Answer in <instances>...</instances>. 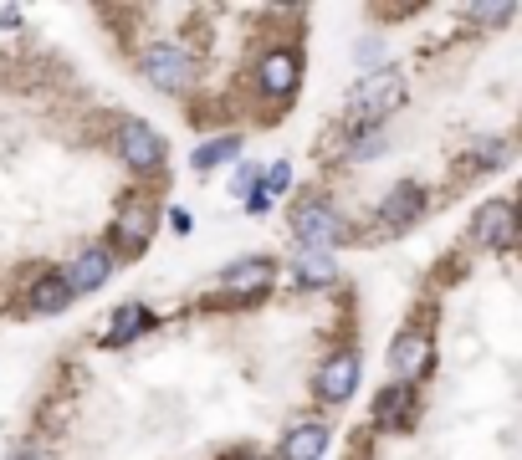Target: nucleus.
Returning <instances> with one entry per match:
<instances>
[{"label":"nucleus","instance_id":"nucleus-1","mask_svg":"<svg viewBox=\"0 0 522 460\" xmlns=\"http://www.w3.org/2000/svg\"><path fill=\"white\" fill-rule=\"evenodd\" d=\"M405 103V77L395 67H379L369 72L359 87H354V103H348V118H354V128H369L379 123L384 113H395Z\"/></svg>","mask_w":522,"mask_h":460},{"label":"nucleus","instance_id":"nucleus-2","mask_svg":"<svg viewBox=\"0 0 522 460\" xmlns=\"http://www.w3.org/2000/svg\"><path fill=\"white\" fill-rule=\"evenodd\" d=\"M292 230H297L302 251H328V246H338V241H343V220H338V215H333L323 200L297 205V215H292Z\"/></svg>","mask_w":522,"mask_h":460},{"label":"nucleus","instance_id":"nucleus-3","mask_svg":"<svg viewBox=\"0 0 522 460\" xmlns=\"http://www.w3.org/2000/svg\"><path fill=\"white\" fill-rule=\"evenodd\" d=\"M139 67H144V77H149L154 87H164V92H180V87L195 82V62L180 52V46H149Z\"/></svg>","mask_w":522,"mask_h":460},{"label":"nucleus","instance_id":"nucleus-4","mask_svg":"<svg viewBox=\"0 0 522 460\" xmlns=\"http://www.w3.org/2000/svg\"><path fill=\"white\" fill-rule=\"evenodd\" d=\"M118 149H123V159L134 164V169H154L159 154H164L159 133H154L149 123H139V118H123V123H118Z\"/></svg>","mask_w":522,"mask_h":460},{"label":"nucleus","instance_id":"nucleus-5","mask_svg":"<svg viewBox=\"0 0 522 460\" xmlns=\"http://www.w3.org/2000/svg\"><path fill=\"white\" fill-rule=\"evenodd\" d=\"M389 368H395L400 384L420 379L425 368H430V338L425 333H400L395 343H389Z\"/></svg>","mask_w":522,"mask_h":460},{"label":"nucleus","instance_id":"nucleus-6","mask_svg":"<svg viewBox=\"0 0 522 460\" xmlns=\"http://www.w3.org/2000/svg\"><path fill=\"white\" fill-rule=\"evenodd\" d=\"M354 389H359V358H354V353H338V358H328V363L318 368V394H323L328 404L348 399Z\"/></svg>","mask_w":522,"mask_h":460},{"label":"nucleus","instance_id":"nucleus-7","mask_svg":"<svg viewBox=\"0 0 522 460\" xmlns=\"http://www.w3.org/2000/svg\"><path fill=\"white\" fill-rule=\"evenodd\" d=\"M420 210H425L420 184H400V190H389V200L379 205V230H405L420 220Z\"/></svg>","mask_w":522,"mask_h":460},{"label":"nucleus","instance_id":"nucleus-8","mask_svg":"<svg viewBox=\"0 0 522 460\" xmlns=\"http://www.w3.org/2000/svg\"><path fill=\"white\" fill-rule=\"evenodd\" d=\"M108 276H113V261H108L103 251H82V256L62 271V282H67V292L77 297V292H98Z\"/></svg>","mask_w":522,"mask_h":460},{"label":"nucleus","instance_id":"nucleus-9","mask_svg":"<svg viewBox=\"0 0 522 460\" xmlns=\"http://www.w3.org/2000/svg\"><path fill=\"white\" fill-rule=\"evenodd\" d=\"M221 282H226V292H261L267 282H277V266L267 261V256H246V261H236V266H226L221 271Z\"/></svg>","mask_w":522,"mask_h":460},{"label":"nucleus","instance_id":"nucleus-10","mask_svg":"<svg viewBox=\"0 0 522 460\" xmlns=\"http://www.w3.org/2000/svg\"><path fill=\"white\" fill-rule=\"evenodd\" d=\"M297 57L292 52H272V57H261V67H256V82H261V92H272V98H287V92L297 87Z\"/></svg>","mask_w":522,"mask_h":460},{"label":"nucleus","instance_id":"nucleus-11","mask_svg":"<svg viewBox=\"0 0 522 460\" xmlns=\"http://www.w3.org/2000/svg\"><path fill=\"white\" fill-rule=\"evenodd\" d=\"M149 322H154V312H149V307L128 302V307H118V312H113V322H108L103 343H108V348H123V343H134V338L149 328Z\"/></svg>","mask_w":522,"mask_h":460},{"label":"nucleus","instance_id":"nucleus-12","mask_svg":"<svg viewBox=\"0 0 522 460\" xmlns=\"http://www.w3.org/2000/svg\"><path fill=\"white\" fill-rule=\"evenodd\" d=\"M328 445V430L323 425H297L287 440H282V460H318Z\"/></svg>","mask_w":522,"mask_h":460},{"label":"nucleus","instance_id":"nucleus-13","mask_svg":"<svg viewBox=\"0 0 522 460\" xmlns=\"http://www.w3.org/2000/svg\"><path fill=\"white\" fill-rule=\"evenodd\" d=\"M476 236H482L487 246H507L512 241V205L507 200H492L482 210V220H476Z\"/></svg>","mask_w":522,"mask_h":460},{"label":"nucleus","instance_id":"nucleus-14","mask_svg":"<svg viewBox=\"0 0 522 460\" xmlns=\"http://www.w3.org/2000/svg\"><path fill=\"white\" fill-rule=\"evenodd\" d=\"M149 230H154V210L149 205H123V215H118V241H128V246H144L149 241Z\"/></svg>","mask_w":522,"mask_h":460},{"label":"nucleus","instance_id":"nucleus-15","mask_svg":"<svg viewBox=\"0 0 522 460\" xmlns=\"http://www.w3.org/2000/svg\"><path fill=\"white\" fill-rule=\"evenodd\" d=\"M67 302H72V292L62 282V271L57 276H41V282L31 287V312H62Z\"/></svg>","mask_w":522,"mask_h":460},{"label":"nucleus","instance_id":"nucleus-16","mask_svg":"<svg viewBox=\"0 0 522 460\" xmlns=\"http://www.w3.org/2000/svg\"><path fill=\"white\" fill-rule=\"evenodd\" d=\"M297 276H302L308 287H323V282H333V276H338V266H333V256H328V251H302Z\"/></svg>","mask_w":522,"mask_h":460},{"label":"nucleus","instance_id":"nucleus-17","mask_svg":"<svg viewBox=\"0 0 522 460\" xmlns=\"http://www.w3.org/2000/svg\"><path fill=\"white\" fill-rule=\"evenodd\" d=\"M241 154V138L231 133V138H215V144H200L195 149V169L205 174V169H215V164H226V159H236Z\"/></svg>","mask_w":522,"mask_h":460},{"label":"nucleus","instance_id":"nucleus-18","mask_svg":"<svg viewBox=\"0 0 522 460\" xmlns=\"http://www.w3.org/2000/svg\"><path fill=\"white\" fill-rule=\"evenodd\" d=\"M410 404H415L410 389H384V394H379V409H374L379 425H400V420H410Z\"/></svg>","mask_w":522,"mask_h":460},{"label":"nucleus","instance_id":"nucleus-19","mask_svg":"<svg viewBox=\"0 0 522 460\" xmlns=\"http://www.w3.org/2000/svg\"><path fill=\"white\" fill-rule=\"evenodd\" d=\"M287 184H292V164H282V159H277V164L267 169V179H261V190H267V195H282Z\"/></svg>","mask_w":522,"mask_h":460},{"label":"nucleus","instance_id":"nucleus-20","mask_svg":"<svg viewBox=\"0 0 522 460\" xmlns=\"http://www.w3.org/2000/svg\"><path fill=\"white\" fill-rule=\"evenodd\" d=\"M246 210H251V215H267V210H272V195L261 190V184H251V190H246Z\"/></svg>","mask_w":522,"mask_h":460},{"label":"nucleus","instance_id":"nucleus-21","mask_svg":"<svg viewBox=\"0 0 522 460\" xmlns=\"http://www.w3.org/2000/svg\"><path fill=\"white\" fill-rule=\"evenodd\" d=\"M384 144H389V138H384V133H364V138H359V144H354V159H369V154H379Z\"/></svg>","mask_w":522,"mask_h":460},{"label":"nucleus","instance_id":"nucleus-22","mask_svg":"<svg viewBox=\"0 0 522 460\" xmlns=\"http://www.w3.org/2000/svg\"><path fill=\"white\" fill-rule=\"evenodd\" d=\"M502 154H507V144H487V149H476L471 159L482 164V169H497V164H502Z\"/></svg>","mask_w":522,"mask_h":460},{"label":"nucleus","instance_id":"nucleus-23","mask_svg":"<svg viewBox=\"0 0 522 460\" xmlns=\"http://www.w3.org/2000/svg\"><path fill=\"white\" fill-rule=\"evenodd\" d=\"M471 16H476V21H492V26H497V21H507V16H512V6H476Z\"/></svg>","mask_w":522,"mask_h":460},{"label":"nucleus","instance_id":"nucleus-24","mask_svg":"<svg viewBox=\"0 0 522 460\" xmlns=\"http://www.w3.org/2000/svg\"><path fill=\"white\" fill-rule=\"evenodd\" d=\"M11 460H57V455H52V445H21Z\"/></svg>","mask_w":522,"mask_h":460},{"label":"nucleus","instance_id":"nucleus-25","mask_svg":"<svg viewBox=\"0 0 522 460\" xmlns=\"http://www.w3.org/2000/svg\"><path fill=\"white\" fill-rule=\"evenodd\" d=\"M0 26H21V11H11V6H6V11H0Z\"/></svg>","mask_w":522,"mask_h":460}]
</instances>
